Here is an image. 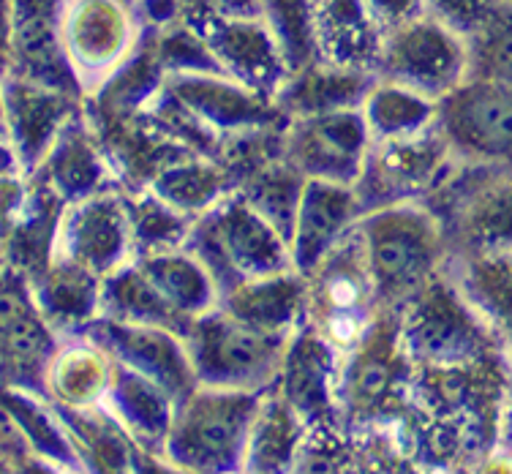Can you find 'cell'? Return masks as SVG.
I'll list each match as a JSON object with an SVG mask.
<instances>
[{
	"mask_svg": "<svg viewBox=\"0 0 512 474\" xmlns=\"http://www.w3.org/2000/svg\"><path fill=\"white\" fill-rule=\"evenodd\" d=\"M357 232L376 297L387 311H398L423 292L450 259L442 227L425 202L368 210L357 221Z\"/></svg>",
	"mask_w": 512,
	"mask_h": 474,
	"instance_id": "6da1fadb",
	"label": "cell"
},
{
	"mask_svg": "<svg viewBox=\"0 0 512 474\" xmlns=\"http://www.w3.org/2000/svg\"><path fill=\"white\" fill-rule=\"evenodd\" d=\"M262 393L194 387L175 404L161 453L164 466L172 472H243L248 434Z\"/></svg>",
	"mask_w": 512,
	"mask_h": 474,
	"instance_id": "7a4b0ae2",
	"label": "cell"
},
{
	"mask_svg": "<svg viewBox=\"0 0 512 474\" xmlns=\"http://www.w3.org/2000/svg\"><path fill=\"white\" fill-rule=\"evenodd\" d=\"M450 257H512V167L455 164L423 199Z\"/></svg>",
	"mask_w": 512,
	"mask_h": 474,
	"instance_id": "3957f363",
	"label": "cell"
},
{
	"mask_svg": "<svg viewBox=\"0 0 512 474\" xmlns=\"http://www.w3.org/2000/svg\"><path fill=\"white\" fill-rule=\"evenodd\" d=\"M186 248L207 267L224 295L240 281L295 270L289 243L235 191L191 221Z\"/></svg>",
	"mask_w": 512,
	"mask_h": 474,
	"instance_id": "277c9868",
	"label": "cell"
},
{
	"mask_svg": "<svg viewBox=\"0 0 512 474\" xmlns=\"http://www.w3.org/2000/svg\"><path fill=\"white\" fill-rule=\"evenodd\" d=\"M398 338L414 366H466L502 349L447 270L398 308Z\"/></svg>",
	"mask_w": 512,
	"mask_h": 474,
	"instance_id": "5b68a950",
	"label": "cell"
},
{
	"mask_svg": "<svg viewBox=\"0 0 512 474\" xmlns=\"http://www.w3.org/2000/svg\"><path fill=\"white\" fill-rule=\"evenodd\" d=\"M183 341L197 385L262 393L278 382L289 336L256 330L216 306L191 319Z\"/></svg>",
	"mask_w": 512,
	"mask_h": 474,
	"instance_id": "8992f818",
	"label": "cell"
},
{
	"mask_svg": "<svg viewBox=\"0 0 512 474\" xmlns=\"http://www.w3.org/2000/svg\"><path fill=\"white\" fill-rule=\"evenodd\" d=\"M306 278V322L335 352H352L387 308L376 297L357 224Z\"/></svg>",
	"mask_w": 512,
	"mask_h": 474,
	"instance_id": "52a82bcc",
	"label": "cell"
},
{
	"mask_svg": "<svg viewBox=\"0 0 512 474\" xmlns=\"http://www.w3.org/2000/svg\"><path fill=\"white\" fill-rule=\"evenodd\" d=\"M60 50L82 99L126 66L145 41V22L131 0H60Z\"/></svg>",
	"mask_w": 512,
	"mask_h": 474,
	"instance_id": "ba28073f",
	"label": "cell"
},
{
	"mask_svg": "<svg viewBox=\"0 0 512 474\" xmlns=\"http://www.w3.org/2000/svg\"><path fill=\"white\" fill-rule=\"evenodd\" d=\"M469 74V47L461 33L420 14L387 30L376 60V79L420 93L425 99H444Z\"/></svg>",
	"mask_w": 512,
	"mask_h": 474,
	"instance_id": "9c48e42d",
	"label": "cell"
},
{
	"mask_svg": "<svg viewBox=\"0 0 512 474\" xmlns=\"http://www.w3.org/2000/svg\"><path fill=\"white\" fill-rule=\"evenodd\" d=\"M436 131L458 164L512 167V85L466 77L436 101Z\"/></svg>",
	"mask_w": 512,
	"mask_h": 474,
	"instance_id": "30bf717a",
	"label": "cell"
},
{
	"mask_svg": "<svg viewBox=\"0 0 512 474\" xmlns=\"http://www.w3.org/2000/svg\"><path fill=\"white\" fill-rule=\"evenodd\" d=\"M458 164L434 129L395 142H371L355 188L363 213L398 202H423Z\"/></svg>",
	"mask_w": 512,
	"mask_h": 474,
	"instance_id": "8fae6325",
	"label": "cell"
},
{
	"mask_svg": "<svg viewBox=\"0 0 512 474\" xmlns=\"http://www.w3.org/2000/svg\"><path fill=\"white\" fill-rule=\"evenodd\" d=\"M134 259L123 188L66 202L58 216L50 262H66L104 278Z\"/></svg>",
	"mask_w": 512,
	"mask_h": 474,
	"instance_id": "7c38bea8",
	"label": "cell"
},
{
	"mask_svg": "<svg viewBox=\"0 0 512 474\" xmlns=\"http://www.w3.org/2000/svg\"><path fill=\"white\" fill-rule=\"evenodd\" d=\"M371 150V134L360 109L286 120L281 156L306 180L355 186Z\"/></svg>",
	"mask_w": 512,
	"mask_h": 474,
	"instance_id": "4fadbf2b",
	"label": "cell"
},
{
	"mask_svg": "<svg viewBox=\"0 0 512 474\" xmlns=\"http://www.w3.org/2000/svg\"><path fill=\"white\" fill-rule=\"evenodd\" d=\"M74 333H82L93 344H99L112 357V363L153 379L175 398V404L197 387L186 341L172 330L126 325L107 316H96Z\"/></svg>",
	"mask_w": 512,
	"mask_h": 474,
	"instance_id": "5bb4252c",
	"label": "cell"
},
{
	"mask_svg": "<svg viewBox=\"0 0 512 474\" xmlns=\"http://www.w3.org/2000/svg\"><path fill=\"white\" fill-rule=\"evenodd\" d=\"M164 90L218 139L286 123L276 101L240 85L221 71L202 74H169Z\"/></svg>",
	"mask_w": 512,
	"mask_h": 474,
	"instance_id": "9a60e30c",
	"label": "cell"
},
{
	"mask_svg": "<svg viewBox=\"0 0 512 474\" xmlns=\"http://www.w3.org/2000/svg\"><path fill=\"white\" fill-rule=\"evenodd\" d=\"M0 93L6 109V137L17 153L22 175L30 178L50 153L60 131L82 112V96L47 88L14 74L0 79Z\"/></svg>",
	"mask_w": 512,
	"mask_h": 474,
	"instance_id": "2e32d148",
	"label": "cell"
},
{
	"mask_svg": "<svg viewBox=\"0 0 512 474\" xmlns=\"http://www.w3.org/2000/svg\"><path fill=\"white\" fill-rule=\"evenodd\" d=\"M338 368H341V352H335L303 319L289 336L276 387L306 428L344 425L335 398Z\"/></svg>",
	"mask_w": 512,
	"mask_h": 474,
	"instance_id": "e0dca14e",
	"label": "cell"
},
{
	"mask_svg": "<svg viewBox=\"0 0 512 474\" xmlns=\"http://www.w3.org/2000/svg\"><path fill=\"white\" fill-rule=\"evenodd\" d=\"M186 22V20H183ZM199 30L218 69L240 85L273 99L289 77L281 52L262 17L254 20H199L188 22Z\"/></svg>",
	"mask_w": 512,
	"mask_h": 474,
	"instance_id": "ac0fdd59",
	"label": "cell"
},
{
	"mask_svg": "<svg viewBox=\"0 0 512 474\" xmlns=\"http://www.w3.org/2000/svg\"><path fill=\"white\" fill-rule=\"evenodd\" d=\"M363 216L355 188L306 180L289 232V259L300 276H308Z\"/></svg>",
	"mask_w": 512,
	"mask_h": 474,
	"instance_id": "d6986e66",
	"label": "cell"
},
{
	"mask_svg": "<svg viewBox=\"0 0 512 474\" xmlns=\"http://www.w3.org/2000/svg\"><path fill=\"white\" fill-rule=\"evenodd\" d=\"M30 178L44 183L63 205L107 188H120L115 172L109 167L107 153L85 118V109L60 131L50 153Z\"/></svg>",
	"mask_w": 512,
	"mask_h": 474,
	"instance_id": "ffe728a7",
	"label": "cell"
},
{
	"mask_svg": "<svg viewBox=\"0 0 512 474\" xmlns=\"http://www.w3.org/2000/svg\"><path fill=\"white\" fill-rule=\"evenodd\" d=\"M101 406L118 420L120 428L131 436V442L142 453L150 455L161 469H167L161 461V453H164V439H167L172 412H175V398L164 387H158L148 376L115 363L112 382L107 387V395L101 398Z\"/></svg>",
	"mask_w": 512,
	"mask_h": 474,
	"instance_id": "44dd1931",
	"label": "cell"
},
{
	"mask_svg": "<svg viewBox=\"0 0 512 474\" xmlns=\"http://www.w3.org/2000/svg\"><path fill=\"white\" fill-rule=\"evenodd\" d=\"M311 14L319 60L376 74L384 30L376 25L365 0H311Z\"/></svg>",
	"mask_w": 512,
	"mask_h": 474,
	"instance_id": "7402d4cb",
	"label": "cell"
},
{
	"mask_svg": "<svg viewBox=\"0 0 512 474\" xmlns=\"http://www.w3.org/2000/svg\"><path fill=\"white\" fill-rule=\"evenodd\" d=\"M374 82L376 74L371 71L341 69L325 60H316L306 69L289 74L273 101L284 120L325 115L338 109H360Z\"/></svg>",
	"mask_w": 512,
	"mask_h": 474,
	"instance_id": "603a6c76",
	"label": "cell"
},
{
	"mask_svg": "<svg viewBox=\"0 0 512 474\" xmlns=\"http://www.w3.org/2000/svg\"><path fill=\"white\" fill-rule=\"evenodd\" d=\"M218 308L256 330L292 336L306 319V278L295 270L248 278L218 297Z\"/></svg>",
	"mask_w": 512,
	"mask_h": 474,
	"instance_id": "cb8c5ba5",
	"label": "cell"
},
{
	"mask_svg": "<svg viewBox=\"0 0 512 474\" xmlns=\"http://www.w3.org/2000/svg\"><path fill=\"white\" fill-rule=\"evenodd\" d=\"M112 371L115 363L99 344L82 333H66L44 368V395L60 406H96L107 395Z\"/></svg>",
	"mask_w": 512,
	"mask_h": 474,
	"instance_id": "d4e9b609",
	"label": "cell"
},
{
	"mask_svg": "<svg viewBox=\"0 0 512 474\" xmlns=\"http://www.w3.org/2000/svg\"><path fill=\"white\" fill-rule=\"evenodd\" d=\"M134 265L148 278L150 287L164 297V303L188 322L218 306L221 292L216 281L186 246L139 254L134 257Z\"/></svg>",
	"mask_w": 512,
	"mask_h": 474,
	"instance_id": "484cf974",
	"label": "cell"
},
{
	"mask_svg": "<svg viewBox=\"0 0 512 474\" xmlns=\"http://www.w3.org/2000/svg\"><path fill=\"white\" fill-rule=\"evenodd\" d=\"M30 295L41 319L58 333H74L99 316L101 278L66 262H50L39 276L28 278Z\"/></svg>",
	"mask_w": 512,
	"mask_h": 474,
	"instance_id": "4316f807",
	"label": "cell"
},
{
	"mask_svg": "<svg viewBox=\"0 0 512 474\" xmlns=\"http://www.w3.org/2000/svg\"><path fill=\"white\" fill-rule=\"evenodd\" d=\"M306 425L297 417L278 387L259 395L251 434H248L243 472H292Z\"/></svg>",
	"mask_w": 512,
	"mask_h": 474,
	"instance_id": "83f0119b",
	"label": "cell"
},
{
	"mask_svg": "<svg viewBox=\"0 0 512 474\" xmlns=\"http://www.w3.org/2000/svg\"><path fill=\"white\" fill-rule=\"evenodd\" d=\"M148 188L158 199H164L169 208L188 218H197L235 191V180L216 158L186 153L169 161L167 167L150 180Z\"/></svg>",
	"mask_w": 512,
	"mask_h": 474,
	"instance_id": "f1b7e54d",
	"label": "cell"
},
{
	"mask_svg": "<svg viewBox=\"0 0 512 474\" xmlns=\"http://www.w3.org/2000/svg\"><path fill=\"white\" fill-rule=\"evenodd\" d=\"M99 316L126 322V325L161 327V330H172L178 336H186L191 327L188 319L175 314L164 303V297L150 287V281L139 273L134 259L101 278Z\"/></svg>",
	"mask_w": 512,
	"mask_h": 474,
	"instance_id": "f546056e",
	"label": "cell"
},
{
	"mask_svg": "<svg viewBox=\"0 0 512 474\" xmlns=\"http://www.w3.org/2000/svg\"><path fill=\"white\" fill-rule=\"evenodd\" d=\"M371 142L417 137L436 126V101L409 88L376 79L360 107Z\"/></svg>",
	"mask_w": 512,
	"mask_h": 474,
	"instance_id": "4dcf8cb0",
	"label": "cell"
},
{
	"mask_svg": "<svg viewBox=\"0 0 512 474\" xmlns=\"http://www.w3.org/2000/svg\"><path fill=\"white\" fill-rule=\"evenodd\" d=\"M303 186H306V178L289 167L284 158H276V161L251 172L237 186V194L246 199L270 227H276L289 243V232L295 224L297 202H300Z\"/></svg>",
	"mask_w": 512,
	"mask_h": 474,
	"instance_id": "1f68e13d",
	"label": "cell"
},
{
	"mask_svg": "<svg viewBox=\"0 0 512 474\" xmlns=\"http://www.w3.org/2000/svg\"><path fill=\"white\" fill-rule=\"evenodd\" d=\"M126 194L128 227H131V243L134 257L167 251V248L186 246L188 229L194 218L183 216L175 208H169L164 199H158L150 188L123 191Z\"/></svg>",
	"mask_w": 512,
	"mask_h": 474,
	"instance_id": "d6a6232c",
	"label": "cell"
},
{
	"mask_svg": "<svg viewBox=\"0 0 512 474\" xmlns=\"http://www.w3.org/2000/svg\"><path fill=\"white\" fill-rule=\"evenodd\" d=\"M262 22L276 41L289 74L319 60L311 0H262Z\"/></svg>",
	"mask_w": 512,
	"mask_h": 474,
	"instance_id": "836d02e7",
	"label": "cell"
},
{
	"mask_svg": "<svg viewBox=\"0 0 512 474\" xmlns=\"http://www.w3.org/2000/svg\"><path fill=\"white\" fill-rule=\"evenodd\" d=\"M469 74L512 85V6L502 3L491 17L466 39Z\"/></svg>",
	"mask_w": 512,
	"mask_h": 474,
	"instance_id": "e575fe53",
	"label": "cell"
},
{
	"mask_svg": "<svg viewBox=\"0 0 512 474\" xmlns=\"http://www.w3.org/2000/svg\"><path fill=\"white\" fill-rule=\"evenodd\" d=\"M262 14V0H183L180 20H254Z\"/></svg>",
	"mask_w": 512,
	"mask_h": 474,
	"instance_id": "d590c367",
	"label": "cell"
},
{
	"mask_svg": "<svg viewBox=\"0 0 512 474\" xmlns=\"http://www.w3.org/2000/svg\"><path fill=\"white\" fill-rule=\"evenodd\" d=\"M365 6L384 33L428 11L425 0H365Z\"/></svg>",
	"mask_w": 512,
	"mask_h": 474,
	"instance_id": "8d00e7d4",
	"label": "cell"
},
{
	"mask_svg": "<svg viewBox=\"0 0 512 474\" xmlns=\"http://www.w3.org/2000/svg\"><path fill=\"white\" fill-rule=\"evenodd\" d=\"M0 137H6V109H3V93H0Z\"/></svg>",
	"mask_w": 512,
	"mask_h": 474,
	"instance_id": "74e56055",
	"label": "cell"
},
{
	"mask_svg": "<svg viewBox=\"0 0 512 474\" xmlns=\"http://www.w3.org/2000/svg\"><path fill=\"white\" fill-rule=\"evenodd\" d=\"M504 3H510V6H512V0H504Z\"/></svg>",
	"mask_w": 512,
	"mask_h": 474,
	"instance_id": "f35d334b",
	"label": "cell"
}]
</instances>
